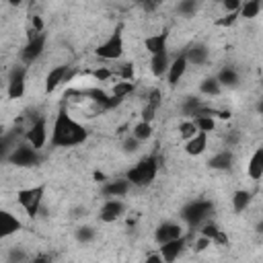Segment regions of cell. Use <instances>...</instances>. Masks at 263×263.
Here are the masks:
<instances>
[{
	"label": "cell",
	"mask_w": 263,
	"mask_h": 263,
	"mask_svg": "<svg viewBox=\"0 0 263 263\" xmlns=\"http://www.w3.org/2000/svg\"><path fill=\"white\" fill-rule=\"evenodd\" d=\"M132 136H134L138 142L148 140V138L152 136V123H148V121H140V123H136L134 129H132Z\"/></svg>",
	"instance_id": "31"
},
{
	"label": "cell",
	"mask_w": 263,
	"mask_h": 263,
	"mask_svg": "<svg viewBox=\"0 0 263 263\" xmlns=\"http://www.w3.org/2000/svg\"><path fill=\"white\" fill-rule=\"evenodd\" d=\"M177 236H183V230H181V226L177 222H162L156 228V232H154V238H156L158 245L160 242H166V240H173Z\"/></svg>",
	"instance_id": "13"
},
{
	"label": "cell",
	"mask_w": 263,
	"mask_h": 263,
	"mask_svg": "<svg viewBox=\"0 0 263 263\" xmlns=\"http://www.w3.org/2000/svg\"><path fill=\"white\" fill-rule=\"evenodd\" d=\"M160 90L158 88H152L150 92H148V105L150 107H154V109H158V105H160Z\"/></svg>",
	"instance_id": "38"
},
{
	"label": "cell",
	"mask_w": 263,
	"mask_h": 263,
	"mask_svg": "<svg viewBox=\"0 0 263 263\" xmlns=\"http://www.w3.org/2000/svg\"><path fill=\"white\" fill-rule=\"evenodd\" d=\"M193 123H195V127H197V132H214L216 129V119H214V115H197V117H193Z\"/></svg>",
	"instance_id": "30"
},
{
	"label": "cell",
	"mask_w": 263,
	"mask_h": 263,
	"mask_svg": "<svg viewBox=\"0 0 263 263\" xmlns=\"http://www.w3.org/2000/svg\"><path fill=\"white\" fill-rule=\"evenodd\" d=\"M129 181L127 179H115V181H109L105 187H103V195L107 197H123L127 191H129Z\"/></svg>",
	"instance_id": "19"
},
{
	"label": "cell",
	"mask_w": 263,
	"mask_h": 263,
	"mask_svg": "<svg viewBox=\"0 0 263 263\" xmlns=\"http://www.w3.org/2000/svg\"><path fill=\"white\" fill-rule=\"evenodd\" d=\"M156 173H158V160H156L154 154H150V156H144L134 168H129L127 175H125V179L132 185L144 187V185H150L156 179Z\"/></svg>",
	"instance_id": "2"
},
{
	"label": "cell",
	"mask_w": 263,
	"mask_h": 263,
	"mask_svg": "<svg viewBox=\"0 0 263 263\" xmlns=\"http://www.w3.org/2000/svg\"><path fill=\"white\" fill-rule=\"evenodd\" d=\"M21 230V222L6 210H0V240Z\"/></svg>",
	"instance_id": "15"
},
{
	"label": "cell",
	"mask_w": 263,
	"mask_h": 263,
	"mask_svg": "<svg viewBox=\"0 0 263 263\" xmlns=\"http://www.w3.org/2000/svg\"><path fill=\"white\" fill-rule=\"evenodd\" d=\"M220 90H222V86H220V82L216 80V76H208V78H203L201 84H199V92H201V95H208V97H218Z\"/></svg>",
	"instance_id": "27"
},
{
	"label": "cell",
	"mask_w": 263,
	"mask_h": 263,
	"mask_svg": "<svg viewBox=\"0 0 263 263\" xmlns=\"http://www.w3.org/2000/svg\"><path fill=\"white\" fill-rule=\"evenodd\" d=\"M205 148H208V134H205V132H197V134H195L193 138H189L187 144H185V152H187L189 156H199V154L205 152Z\"/></svg>",
	"instance_id": "16"
},
{
	"label": "cell",
	"mask_w": 263,
	"mask_h": 263,
	"mask_svg": "<svg viewBox=\"0 0 263 263\" xmlns=\"http://www.w3.org/2000/svg\"><path fill=\"white\" fill-rule=\"evenodd\" d=\"M212 210H214L212 201L195 199V201L187 203V205L181 210V218H183L189 226H197V224H201V222L212 214Z\"/></svg>",
	"instance_id": "4"
},
{
	"label": "cell",
	"mask_w": 263,
	"mask_h": 263,
	"mask_svg": "<svg viewBox=\"0 0 263 263\" xmlns=\"http://www.w3.org/2000/svg\"><path fill=\"white\" fill-rule=\"evenodd\" d=\"M125 212V203L119 199V197H109L103 205H101V212H99V218L101 222H115L121 214Z\"/></svg>",
	"instance_id": "10"
},
{
	"label": "cell",
	"mask_w": 263,
	"mask_h": 263,
	"mask_svg": "<svg viewBox=\"0 0 263 263\" xmlns=\"http://www.w3.org/2000/svg\"><path fill=\"white\" fill-rule=\"evenodd\" d=\"M201 107H203V105H201V101H199L197 97H187V99L183 101V105H181V113L187 115V117H195Z\"/></svg>",
	"instance_id": "29"
},
{
	"label": "cell",
	"mask_w": 263,
	"mask_h": 263,
	"mask_svg": "<svg viewBox=\"0 0 263 263\" xmlns=\"http://www.w3.org/2000/svg\"><path fill=\"white\" fill-rule=\"evenodd\" d=\"M27 259V253L23 251V249H10V253H8V261H25Z\"/></svg>",
	"instance_id": "39"
},
{
	"label": "cell",
	"mask_w": 263,
	"mask_h": 263,
	"mask_svg": "<svg viewBox=\"0 0 263 263\" xmlns=\"http://www.w3.org/2000/svg\"><path fill=\"white\" fill-rule=\"evenodd\" d=\"M23 0H8V4H12V6H18Z\"/></svg>",
	"instance_id": "49"
},
{
	"label": "cell",
	"mask_w": 263,
	"mask_h": 263,
	"mask_svg": "<svg viewBox=\"0 0 263 263\" xmlns=\"http://www.w3.org/2000/svg\"><path fill=\"white\" fill-rule=\"evenodd\" d=\"M259 12H261V0H247V2H240L238 16L255 18V16H259Z\"/></svg>",
	"instance_id": "26"
},
{
	"label": "cell",
	"mask_w": 263,
	"mask_h": 263,
	"mask_svg": "<svg viewBox=\"0 0 263 263\" xmlns=\"http://www.w3.org/2000/svg\"><path fill=\"white\" fill-rule=\"evenodd\" d=\"M208 164H210L214 171H228V168H232V164H234V154H232L230 150H222V152H218L216 156H212Z\"/></svg>",
	"instance_id": "20"
},
{
	"label": "cell",
	"mask_w": 263,
	"mask_h": 263,
	"mask_svg": "<svg viewBox=\"0 0 263 263\" xmlns=\"http://www.w3.org/2000/svg\"><path fill=\"white\" fill-rule=\"evenodd\" d=\"M132 92H134V80H121V82H115L113 84V97L125 99Z\"/></svg>",
	"instance_id": "32"
},
{
	"label": "cell",
	"mask_w": 263,
	"mask_h": 263,
	"mask_svg": "<svg viewBox=\"0 0 263 263\" xmlns=\"http://www.w3.org/2000/svg\"><path fill=\"white\" fill-rule=\"evenodd\" d=\"M247 173L253 181H259L263 177V148H257L247 164Z\"/></svg>",
	"instance_id": "18"
},
{
	"label": "cell",
	"mask_w": 263,
	"mask_h": 263,
	"mask_svg": "<svg viewBox=\"0 0 263 263\" xmlns=\"http://www.w3.org/2000/svg\"><path fill=\"white\" fill-rule=\"evenodd\" d=\"M148 263H164V261H162L160 253H152V255H148Z\"/></svg>",
	"instance_id": "47"
},
{
	"label": "cell",
	"mask_w": 263,
	"mask_h": 263,
	"mask_svg": "<svg viewBox=\"0 0 263 263\" xmlns=\"http://www.w3.org/2000/svg\"><path fill=\"white\" fill-rule=\"evenodd\" d=\"M185 72H187V60H185V53H181V55H177V58L168 64V70H166V80H168V84H171V86H177L179 80L185 76Z\"/></svg>",
	"instance_id": "12"
},
{
	"label": "cell",
	"mask_w": 263,
	"mask_h": 263,
	"mask_svg": "<svg viewBox=\"0 0 263 263\" xmlns=\"http://www.w3.org/2000/svg\"><path fill=\"white\" fill-rule=\"evenodd\" d=\"M197 6H199V0H181L179 6H177V10L183 16H193L195 10H197Z\"/></svg>",
	"instance_id": "34"
},
{
	"label": "cell",
	"mask_w": 263,
	"mask_h": 263,
	"mask_svg": "<svg viewBox=\"0 0 263 263\" xmlns=\"http://www.w3.org/2000/svg\"><path fill=\"white\" fill-rule=\"evenodd\" d=\"M43 49H45V33L43 31H39V33L37 31H31L29 41H27V45L21 51V60L25 64H33L43 53Z\"/></svg>",
	"instance_id": "7"
},
{
	"label": "cell",
	"mask_w": 263,
	"mask_h": 263,
	"mask_svg": "<svg viewBox=\"0 0 263 263\" xmlns=\"http://www.w3.org/2000/svg\"><path fill=\"white\" fill-rule=\"evenodd\" d=\"M49 259H51L49 255H39V257H35L33 261H49Z\"/></svg>",
	"instance_id": "48"
},
{
	"label": "cell",
	"mask_w": 263,
	"mask_h": 263,
	"mask_svg": "<svg viewBox=\"0 0 263 263\" xmlns=\"http://www.w3.org/2000/svg\"><path fill=\"white\" fill-rule=\"evenodd\" d=\"M166 37H168L166 31H162V33H158V35H150V37H146L144 45H146V49H148L152 55H154V53H160V51H166Z\"/></svg>",
	"instance_id": "22"
},
{
	"label": "cell",
	"mask_w": 263,
	"mask_h": 263,
	"mask_svg": "<svg viewBox=\"0 0 263 263\" xmlns=\"http://www.w3.org/2000/svg\"><path fill=\"white\" fill-rule=\"evenodd\" d=\"M208 55H210V49L205 43H193L187 53H185V60L187 64H193V66H203L208 62Z\"/></svg>",
	"instance_id": "14"
},
{
	"label": "cell",
	"mask_w": 263,
	"mask_h": 263,
	"mask_svg": "<svg viewBox=\"0 0 263 263\" xmlns=\"http://www.w3.org/2000/svg\"><path fill=\"white\" fill-rule=\"evenodd\" d=\"M43 193H45V187L43 185H35V187L18 189L16 191V201L25 208V212H27L29 218H35L39 214L41 201H43Z\"/></svg>",
	"instance_id": "3"
},
{
	"label": "cell",
	"mask_w": 263,
	"mask_h": 263,
	"mask_svg": "<svg viewBox=\"0 0 263 263\" xmlns=\"http://www.w3.org/2000/svg\"><path fill=\"white\" fill-rule=\"evenodd\" d=\"M179 134H181L183 140H189V138H193V136L197 134V127H195L193 121H181V125H179Z\"/></svg>",
	"instance_id": "35"
},
{
	"label": "cell",
	"mask_w": 263,
	"mask_h": 263,
	"mask_svg": "<svg viewBox=\"0 0 263 263\" xmlns=\"http://www.w3.org/2000/svg\"><path fill=\"white\" fill-rule=\"evenodd\" d=\"M33 31H43V21L39 18V16H33Z\"/></svg>",
	"instance_id": "46"
},
{
	"label": "cell",
	"mask_w": 263,
	"mask_h": 263,
	"mask_svg": "<svg viewBox=\"0 0 263 263\" xmlns=\"http://www.w3.org/2000/svg\"><path fill=\"white\" fill-rule=\"evenodd\" d=\"M0 76H2V66H0Z\"/></svg>",
	"instance_id": "50"
},
{
	"label": "cell",
	"mask_w": 263,
	"mask_h": 263,
	"mask_svg": "<svg viewBox=\"0 0 263 263\" xmlns=\"http://www.w3.org/2000/svg\"><path fill=\"white\" fill-rule=\"evenodd\" d=\"M95 228L92 226H78L76 228V232H74V236H76V240L78 242H90L92 238H95Z\"/></svg>",
	"instance_id": "33"
},
{
	"label": "cell",
	"mask_w": 263,
	"mask_h": 263,
	"mask_svg": "<svg viewBox=\"0 0 263 263\" xmlns=\"http://www.w3.org/2000/svg\"><path fill=\"white\" fill-rule=\"evenodd\" d=\"M216 2H222V0H216Z\"/></svg>",
	"instance_id": "51"
},
{
	"label": "cell",
	"mask_w": 263,
	"mask_h": 263,
	"mask_svg": "<svg viewBox=\"0 0 263 263\" xmlns=\"http://www.w3.org/2000/svg\"><path fill=\"white\" fill-rule=\"evenodd\" d=\"M210 245H212V240H210V238H208V236H203V234H201V236H199V238H197V240H195V247H193V249H195V251H199V253H201V251H205V249H208V247H210Z\"/></svg>",
	"instance_id": "42"
},
{
	"label": "cell",
	"mask_w": 263,
	"mask_h": 263,
	"mask_svg": "<svg viewBox=\"0 0 263 263\" xmlns=\"http://www.w3.org/2000/svg\"><path fill=\"white\" fill-rule=\"evenodd\" d=\"M183 247H185V238H183V236H177V238H173V240L160 242L158 253H160V257H162L164 263H173V261H177V257L181 255Z\"/></svg>",
	"instance_id": "11"
},
{
	"label": "cell",
	"mask_w": 263,
	"mask_h": 263,
	"mask_svg": "<svg viewBox=\"0 0 263 263\" xmlns=\"http://www.w3.org/2000/svg\"><path fill=\"white\" fill-rule=\"evenodd\" d=\"M16 146V132L12 134H0V162L8 160V154Z\"/></svg>",
	"instance_id": "24"
},
{
	"label": "cell",
	"mask_w": 263,
	"mask_h": 263,
	"mask_svg": "<svg viewBox=\"0 0 263 263\" xmlns=\"http://www.w3.org/2000/svg\"><path fill=\"white\" fill-rule=\"evenodd\" d=\"M138 146H140V142H138L134 136H129V138L123 142V152H136Z\"/></svg>",
	"instance_id": "41"
},
{
	"label": "cell",
	"mask_w": 263,
	"mask_h": 263,
	"mask_svg": "<svg viewBox=\"0 0 263 263\" xmlns=\"http://www.w3.org/2000/svg\"><path fill=\"white\" fill-rule=\"evenodd\" d=\"M240 2H242V0H222V6H224L226 12H238Z\"/></svg>",
	"instance_id": "40"
},
{
	"label": "cell",
	"mask_w": 263,
	"mask_h": 263,
	"mask_svg": "<svg viewBox=\"0 0 263 263\" xmlns=\"http://www.w3.org/2000/svg\"><path fill=\"white\" fill-rule=\"evenodd\" d=\"M27 142L37 150L45 146V142H47V121H45V117H37L33 121V125L27 129Z\"/></svg>",
	"instance_id": "9"
},
{
	"label": "cell",
	"mask_w": 263,
	"mask_h": 263,
	"mask_svg": "<svg viewBox=\"0 0 263 263\" xmlns=\"http://www.w3.org/2000/svg\"><path fill=\"white\" fill-rule=\"evenodd\" d=\"M140 2L144 4V8H146L148 12H152V10H154L156 6H160V4L164 2V0H140Z\"/></svg>",
	"instance_id": "45"
},
{
	"label": "cell",
	"mask_w": 263,
	"mask_h": 263,
	"mask_svg": "<svg viewBox=\"0 0 263 263\" xmlns=\"http://www.w3.org/2000/svg\"><path fill=\"white\" fill-rule=\"evenodd\" d=\"M168 64H171V60H168V53H166V51L154 53V55L150 58V70H152V74H154V76H158V78L166 74Z\"/></svg>",
	"instance_id": "21"
},
{
	"label": "cell",
	"mask_w": 263,
	"mask_h": 263,
	"mask_svg": "<svg viewBox=\"0 0 263 263\" xmlns=\"http://www.w3.org/2000/svg\"><path fill=\"white\" fill-rule=\"evenodd\" d=\"M92 76H95L99 82H103V80H107V78L111 76V70H107V68H97V70L92 72Z\"/></svg>",
	"instance_id": "43"
},
{
	"label": "cell",
	"mask_w": 263,
	"mask_h": 263,
	"mask_svg": "<svg viewBox=\"0 0 263 263\" xmlns=\"http://www.w3.org/2000/svg\"><path fill=\"white\" fill-rule=\"evenodd\" d=\"M86 129L72 119L64 109L55 115L53 121V129H51V146L53 148H70V146H78L86 140Z\"/></svg>",
	"instance_id": "1"
},
{
	"label": "cell",
	"mask_w": 263,
	"mask_h": 263,
	"mask_svg": "<svg viewBox=\"0 0 263 263\" xmlns=\"http://www.w3.org/2000/svg\"><path fill=\"white\" fill-rule=\"evenodd\" d=\"M8 162H12L16 166H35L39 162L37 148H33L29 142L27 144H16L12 148V152L8 154Z\"/></svg>",
	"instance_id": "6"
},
{
	"label": "cell",
	"mask_w": 263,
	"mask_h": 263,
	"mask_svg": "<svg viewBox=\"0 0 263 263\" xmlns=\"http://www.w3.org/2000/svg\"><path fill=\"white\" fill-rule=\"evenodd\" d=\"M119 76H121V80H134V76H136L134 66L132 64H123L121 70H119Z\"/></svg>",
	"instance_id": "37"
},
{
	"label": "cell",
	"mask_w": 263,
	"mask_h": 263,
	"mask_svg": "<svg viewBox=\"0 0 263 263\" xmlns=\"http://www.w3.org/2000/svg\"><path fill=\"white\" fill-rule=\"evenodd\" d=\"M25 76L27 68L25 66H14L8 76V99H21L25 95Z\"/></svg>",
	"instance_id": "8"
},
{
	"label": "cell",
	"mask_w": 263,
	"mask_h": 263,
	"mask_svg": "<svg viewBox=\"0 0 263 263\" xmlns=\"http://www.w3.org/2000/svg\"><path fill=\"white\" fill-rule=\"evenodd\" d=\"M154 107H150V105H146L144 109H142V121H148V123H152V119H154Z\"/></svg>",
	"instance_id": "44"
},
{
	"label": "cell",
	"mask_w": 263,
	"mask_h": 263,
	"mask_svg": "<svg viewBox=\"0 0 263 263\" xmlns=\"http://www.w3.org/2000/svg\"><path fill=\"white\" fill-rule=\"evenodd\" d=\"M216 80L220 82V86H226V88H234V86H238V82H240V76H238V72H236L234 68L226 66V68H222V70L218 72Z\"/></svg>",
	"instance_id": "23"
},
{
	"label": "cell",
	"mask_w": 263,
	"mask_h": 263,
	"mask_svg": "<svg viewBox=\"0 0 263 263\" xmlns=\"http://www.w3.org/2000/svg\"><path fill=\"white\" fill-rule=\"evenodd\" d=\"M66 74H68V66H55V68H51L47 72V76H45V92H53L64 82Z\"/></svg>",
	"instance_id": "17"
},
{
	"label": "cell",
	"mask_w": 263,
	"mask_h": 263,
	"mask_svg": "<svg viewBox=\"0 0 263 263\" xmlns=\"http://www.w3.org/2000/svg\"><path fill=\"white\" fill-rule=\"evenodd\" d=\"M236 21H238V12H226L222 18H216V25L218 27H232Z\"/></svg>",
	"instance_id": "36"
},
{
	"label": "cell",
	"mask_w": 263,
	"mask_h": 263,
	"mask_svg": "<svg viewBox=\"0 0 263 263\" xmlns=\"http://www.w3.org/2000/svg\"><path fill=\"white\" fill-rule=\"evenodd\" d=\"M249 203H251V191H247V189L234 191V195H232V208H234V212H245L249 208Z\"/></svg>",
	"instance_id": "28"
},
{
	"label": "cell",
	"mask_w": 263,
	"mask_h": 263,
	"mask_svg": "<svg viewBox=\"0 0 263 263\" xmlns=\"http://www.w3.org/2000/svg\"><path fill=\"white\" fill-rule=\"evenodd\" d=\"M201 234H203V236H208L214 245H226V240H228V238H226V234H224L216 224H212V222L201 226Z\"/></svg>",
	"instance_id": "25"
},
{
	"label": "cell",
	"mask_w": 263,
	"mask_h": 263,
	"mask_svg": "<svg viewBox=\"0 0 263 263\" xmlns=\"http://www.w3.org/2000/svg\"><path fill=\"white\" fill-rule=\"evenodd\" d=\"M95 53L101 58V60H119L121 53H123V37H121V27H117L107 41H103Z\"/></svg>",
	"instance_id": "5"
}]
</instances>
